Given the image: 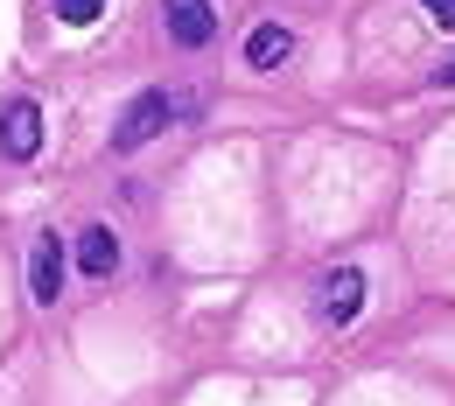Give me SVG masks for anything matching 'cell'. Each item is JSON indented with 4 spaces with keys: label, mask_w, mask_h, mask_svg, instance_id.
Returning a JSON list of instances; mask_svg holds the SVG:
<instances>
[{
    "label": "cell",
    "mask_w": 455,
    "mask_h": 406,
    "mask_svg": "<svg viewBox=\"0 0 455 406\" xmlns=\"http://www.w3.org/2000/svg\"><path fill=\"white\" fill-rule=\"evenodd\" d=\"M315 308H323V322H337V330H343V322H357V308H364V274H357V267H330Z\"/></svg>",
    "instance_id": "cell-4"
},
{
    "label": "cell",
    "mask_w": 455,
    "mask_h": 406,
    "mask_svg": "<svg viewBox=\"0 0 455 406\" xmlns=\"http://www.w3.org/2000/svg\"><path fill=\"white\" fill-rule=\"evenodd\" d=\"M175 50H211L218 43V0H162Z\"/></svg>",
    "instance_id": "cell-3"
},
{
    "label": "cell",
    "mask_w": 455,
    "mask_h": 406,
    "mask_svg": "<svg viewBox=\"0 0 455 406\" xmlns=\"http://www.w3.org/2000/svg\"><path fill=\"white\" fill-rule=\"evenodd\" d=\"M287 57H294V28H281V21H259V28L245 36V63H252V70H281Z\"/></svg>",
    "instance_id": "cell-7"
},
{
    "label": "cell",
    "mask_w": 455,
    "mask_h": 406,
    "mask_svg": "<svg viewBox=\"0 0 455 406\" xmlns=\"http://www.w3.org/2000/svg\"><path fill=\"white\" fill-rule=\"evenodd\" d=\"M113 267H119V238L106 225H84V238H77V274L84 281H113Z\"/></svg>",
    "instance_id": "cell-6"
},
{
    "label": "cell",
    "mask_w": 455,
    "mask_h": 406,
    "mask_svg": "<svg viewBox=\"0 0 455 406\" xmlns=\"http://www.w3.org/2000/svg\"><path fill=\"white\" fill-rule=\"evenodd\" d=\"M0 155L7 162H36L43 155V106L36 99H7L0 106Z\"/></svg>",
    "instance_id": "cell-2"
},
{
    "label": "cell",
    "mask_w": 455,
    "mask_h": 406,
    "mask_svg": "<svg viewBox=\"0 0 455 406\" xmlns=\"http://www.w3.org/2000/svg\"><path fill=\"white\" fill-rule=\"evenodd\" d=\"M435 84H455V63H442V70H435Z\"/></svg>",
    "instance_id": "cell-10"
},
{
    "label": "cell",
    "mask_w": 455,
    "mask_h": 406,
    "mask_svg": "<svg viewBox=\"0 0 455 406\" xmlns=\"http://www.w3.org/2000/svg\"><path fill=\"white\" fill-rule=\"evenodd\" d=\"M50 14H57V21H70V28H92V21L106 14V0H50Z\"/></svg>",
    "instance_id": "cell-8"
},
{
    "label": "cell",
    "mask_w": 455,
    "mask_h": 406,
    "mask_svg": "<svg viewBox=\"0 0 455 406\" xmlns=\"http://www.w3.org/2000/svg\"><path fill=\"white\" fill-rule=\"evenodd\" d=\"M28 294L43 308L63 294V238L57 232H36V245H28Z\"/></svg>",
    "instance_id": "cell-5"
},
{
    "label": "cell",
    "mask_w": 455,
    "mask_h": 406,
    "mask_svg": "<svg viewBox=\"0 0 455 406\" xmlns=\"http://www.w3.org/2000/svg\"><path fill=\"white\" fill-rule=\"evenodd\" d=\"M189 106H196V99H189V92H169V84H155V92H140V99L126 106V119L113 126V147H119V155H133V147H148L155 133H169V126H182V119H189Z\"/></svg>",
    "instance_id": "cell-1"
},
{
    "label": "cell",
    "mask_w": 455,
    "mask_h": 406,
    "mask_svg": "<svg viewBox=\"0 0 455 406\" xmlns=\"http://www.w3.org/2000/svg\"><path fill=\"white\" fill-rule=\"evenodd\" d=\"M420 14H427L435 28H455V0H420Z\"/></svg>",
    "instance_id": "cell-9"
}]
</instances>
